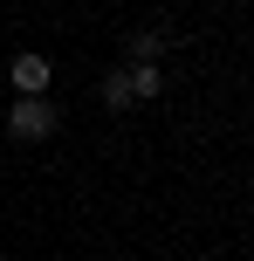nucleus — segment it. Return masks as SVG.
<instances>
[{"label":"nucleus","instance_id":"obj_1","mask_svg":"<svg viewBox=\"0 0 254 261\" xmlns=\"http://www.w3.org/2000/svg\"><path fill=\"white\" fill-rule=\"evenodd\" d=\"M55 124H62V117H55V103H48V96H14V103H7V130H14L21 144L48 138Z\"/></svg>","mask_w":254,"mask_h":261},{"label":"nucleus","instance_id":"obj_2","mask_svg":"<svg viewBox=\"0 0 254 261\" xmlns=\"http://www.w3.org/2000/svg\"><path fill=\"white\" fill-rule=\"evenodd\" d=\"M7 83H14V96H48V83H55V62L41 48H21L7 62Z\"/></svg>","mask_w":254,"mask_h":261},{"label":"nucleus","instance_id":"obj_3","mask_svg":"<svg viewBox=\"0 0 254 261\" xmlns=\"http://www.w3.org/2000/svg\"><path fill=\"white\" fill-rule=\"evenodd\" d=\"M124 69H131V96H137V103L165 96V76H158V62H124Z\"/></svg>","mask_w":254,"mask_h":261},{"label":"nucleus","instance_id":"obj_4","mask_svg":"<svg viewBox=\"0 0 254 261\" xmlns=\"http://www.w3.org/2000/svg\"><path fill=\"white\" fill-rule=\"evenodd\" d=\"M165 48H172V35H165V28H137V35H131V62H158Z\"/></svg>","mask_w":254,"mask_h":261},{"label":"nucleus","instance_id":"obj_5","mask_svg":"<svg viewBox=\"0 0 254 261\" xmlns=\"http://www.w3.org/2000/svg\"><path fill=\"white\" fill-rule=\"evenodd\" d=\"M103 103L110 110H131L137 103V96H131V69H110V76H103Z\"/></svg>","mask_w":254,"mask_h":261}]
</instances>
